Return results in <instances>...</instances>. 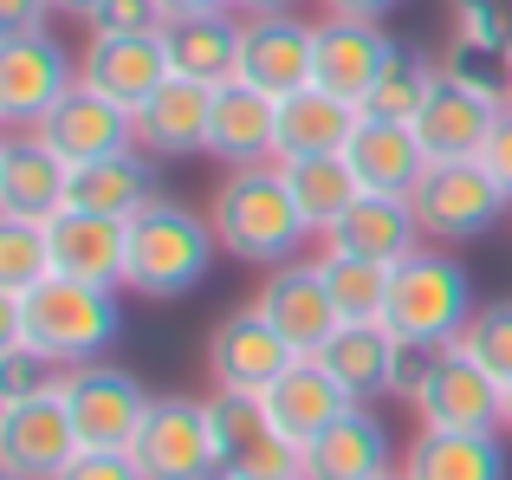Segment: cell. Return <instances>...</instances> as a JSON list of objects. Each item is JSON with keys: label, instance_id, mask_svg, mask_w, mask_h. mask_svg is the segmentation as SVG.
<instances>
[{"label": "cell", "instance_id": "6da1fadb", "mask_svg": "<svg viewBox=\"0 0 512 480\" xmlns=\"http://www.w3.org/2000/svg\"><path fill=\"white\" fill-rule=\"evenodd\" d=\"M124 338V312L117 292L85 286V279H39L33 292L0 299V344H33L39 357H52L59 370L72 364H98L111 344Z\"/></svg>", "mask_w": 512, "mask_h": 480}, {"label": "cell", "instance_id": "7a4b0ae2", "mask_svg": "<svg viewBox=\"0 0 512 480\" xmlns=\"http://www.w3.org/2000/svg\"><path fill=\"white\" fill-rule=\"evenodd\" d=\"M214 240H221L227 260L253 266V273H273V266L299 260L312 247V228H305L299 202L286 189V169L279 163H247V169H227L214 182V202H208Z\"/></svg>", "mask_w": 512, "mask_h": 480}, {"label": "cell", "instance_id": "3957f363", "mask_svg": "<svg viewBox=\"0 0 512 480\" xmlns=\"http://www.w3.org/2000/svg\"><path fill=\"white\" fill-rule=\"evenodd\" d=\"M474 273L454 260L441 240H422L402 266H389V305L383 325L396 331V344L409 351H441L467 331L474 318Z\"/></svg>", "mask_w": 512, "mask_h": 480}, {"label": "cell", "instance_id": "277c9868", "mask_svg": "<svg viewBox=\"0 0 512 480\" xmlns=\"http://www.w3.org/2000/svg\"><path fill=\"white\" fill-rule=\"evenodd\" d=\"M221 260L214 221L195 208L156 195L143 215H130V260H124V286L137 299H188Z\"/></svg>", "mask_w": 512, "mask_h": 480}, {"label": "cell", "instance_id": "5b68a950", "mask_svg": "<svg viewBox=\"0 0 512 480\" xmlns=\"http://www.w3.org/2000/svg\"><path fill=\"white\" fill-rule=\"evenodd\" d=\"M512 111V85L500 91L493 78L467 72V65H441L435 91H428L422 117H415V137H422L428 163H461V156H480L493 137V124Z\"/></svg>", "mask_w": 512, "mask_h": 480}, {"label": "cell", "instance_id": "8992f818", "mask_svg": "<svg viewBox=\"0 0 512 480\" xmlns=\"http://www.w3.org/2000/svg\"><path fill=\"white\" fill-rule=\"evenodd\" d=\"M415 221H422L428 240L441 247H461V240L493 234L512 215V195L493 182V169L480 156H461V163H428V176L415 182Z\"/></svg>", "mask_w": 512, "mask_h": 480}, {"label": "cell", "instance_id": "52a82bcc", "mask_svg": "<svg viewBox=\"0 0 512 480\" xmlns=\"http://www.w3.org/2000/svg\"><path fill=\"white\" fill-rule=\"evenodd\" d=\"M409 409H415L422 429L493 435V429H506V383L493 370H480L461 344H441V351H428Z\"/></svg>", "mask_w": 512, "mask_h": 480}, {"label": "cell", "instance_id": "ba28073f", "mask_svg": "<svg viewBox=\"0 0 512 480\" xmlns=\"http://www.w3.org/2000/svg\"><path fill=\"white\" fill-rule=\"evenodd\" d=\"M208 435H214L221 474H253V480L305 474V448L279 429L266 396L253 390H208Z\"/></svg>", "mask_w": 512, "mask_h": 480}, {"label": "cell", "instance_id": "9c48e42d", "mask_svg": "<svg viewBox=\"0 0 512 480\" xmlns=\"http://www.w3.org/2000/svg\"><path fill=\"white\" fill-rule=\"evenodd\" d=\"M72 85H78V52H65L52 26L0 33V124L7 130H33Z\"/></svg>", "mask_w": 512, "mask_h": 480}, {"label": "cell", "instance_id": "30bf717a", "mask_svg": "<svg viewBox=\"0 0 512 480\" xmlns=\"http://www.w3.org/2000/svg\"><path fill=\"white\" fill-rule=\"evenodd\" d=\"M78 422L59 390L0 403V474L7 480H59L78 461Z\"/></svg>", "mask_w": 512, "mask_h": 480}, {"label": "cell", "instance_id": "8fae6325", "mask_svg": "<svg viewBox=\"0 0 512 480\" xmlns=\"http://www.w3.org/2000/svg\"><path fill=\"white\" fill-rule=\"evenodd\" d=\"M130 461L143 468V480H214V435H208V396H150Z\"/></svg>", "mask_w": 512, "mask_h": 480}, {"label": "cell", "instance_id": "7c38bea8", "mask_svg": "<svg viewBox=\"0 0 512 480\" xmlns=\"http://www.w3.org/2000/svg\"><path fill=\"white\" fill-rule=\"evenodd\" d=\"M59 396H65V409H72L85 448H130L137 429H143V416H150V390H143L124 364H104V357L65 370Z\"/></svg>", "mask_w": 512, "mask_h": 480}, {"label": "cell", "instance_id": "4fadbf2b", "mask_svg": "<svg viewBox=\"0 0 512 480\" xmlns=\"http://www.w3.org/2000/svg\"><path fill=\"white\" fill-rule=\"evenodd\" d=\"M292 357H299V344H292L260 305H240V312H227L221 325L208 331V377H214V390L266 396L279 377H286Z\"/></svg>", "mask_w": 512, "mask_h": 480}, {"label": "cell", "instance_id": "5bb4252c", "mask_svg": "<svg viewBox=\"0 0 512 480\" xmlns=\"http://www.w3.org/2000/svg\"><path fill=\"white\" fill-rule=\"evenodd\" d=\"M318 65V20L305 13H260V20H240V72L247 85H260L266 98H286V91L312 85Z\"/></svg>", "mask_w": 512, "mask_h": 480}, {"label": "cell", "instance_id": "9a60e30c", "mask_svg": "<svg viewBox=\"0 0 512 480\" xmlns=\"http://www.w3.org/2000/svg\"><path fill=\"white\" fill-rule=\"evenodd\" d=\"M163 78H175L163 33H91L85 52H78V85L104 91L124 111H143L163 91Z\"/></svg>", "mask_w": 512, "mask_h": 480}, {"label": "cell", "instance_id": "2e32d148", "mask_svg": "<svg viewBox=\"0 0 512 480\" xmlns=\"http://www.w3.org/2000/svg\"><path fill=\"white\" fill-rule=\"evenodd\" d=\"M33 130L65 156V163H98V156L137 150V111L111 104L104 91H91V85H72Z\"/></svg>", "mask_w": 512, "mask_h": 480}, {"label": "cell", "instance_id": "e0dca14e", "mask_svg": "<svg viewBox=\"0 0 512 480\" xmlns=\"http://www.w3.org/2000/svg\"><path fill=\"white\" fill-rule=\"evenodd\" d=\"M253 305H260L266 318H273L279 331H286L299 351H318V344L331 338V331L344 325L338 318V305H331V286H325V260H286V266H273V273L260 279V292H253Z\"/></svg>", "mask_w": 512, "mask_h": 480}, {"label": "cell", "instance_id": "ac0fdd59", "mask_svg": "<svg viewBox=\"0 0 512 480\" xmlns=\"http://www.w3.org/2000/svg\"><path fill=\"white\" fill-rule=\"evenodd\" d=\"M214 91H221V85L163 78V91H156V98L137 111V150L156 156V163H188V156H208Z\"/></svg>", "mask_w": 512, "mask_h": 480}, {"label": "cell", "instance_id": "d6986e66", "mask_svg": "<svg viewBox=\"0 0 512 480\" xmlns=\"http://www.w3.org/2000/svg\"><path fill=\"white\" fill-rule=\"evenodd\" d=\"M208 156L221 169L247 163H279V98H266L247 78H227L214 91V124H208Z\"/></svg>", "mask_w": 512, "mask_h": 480}, {"label": "cell", "instance_id": "ffe728a7", "mask_svg": "<svg viewBox=\"0 0 512 480\" xmlns=\"http://www.w3.org/2000/svg\"><path fill=\"white\" fill-rule=\"evenodd\" d=\"M402 39L389 33L383 20H318V65H312V85L338 91V98H357L383 78V65L396 59Z\"/></svg>", "mask_w": 512, "mask_h": 480}, {"label": "cell", "instance_id": "44dd1931", "mask_svg": "<svg viewBox=\"0 0 512 480\" xmlns=\"http://www.w3.org/2000/svg\"><path fill=\"white\" fill-rule=\"evenodd\" d=\"M65 163L39 130H7L0 137V215H26V221H52L65 208Z\"/></svg>", "mask_w": 512, "mask_h": 480}, {"label": "cell", "instance_id": "7402d4cb", "mask_svg": "<svg viewBox=\"0 0 512 480\" xmlns=\"http://www.w3.org/2000/svg\"><path fill=\"white\" fill-rule=\"evenodd\" d=\"M124 260H130V221L85 215V208H59L52 215V273L117 292L124 286Z\"/></svg>", "mask_w": 512, "mask_h": 480}, {"label": "cell", "instance_id": "603a6c76", "mask_svg": "<svg viewBox=\"0 0 512 480\" xmlns=\"http://www.w3.org/2000/svg\"><path fill=\"white\" fill-rule=\"evenodd\" d=\"M422 240L428 234H422V221H415L409 195H363L318 247L344 253V260H370V266H402Z\"/></svg>", "mask_w": 512, "mask_h": 480}, {"label": "cell", "instance_id": "cb8c5ba5", "mask_svg": "<svg viewBox=\"0 0 512 480\" xmlns=\"http://www.w3.org/2000/svg\"><path fill=\"white\" fill-rule=\"evenodd\" d=\"M357 130H363L357 98H338V91H325V85H299V91L279 98V163L344 156Z\"/></svg>", "mask_w": 512, "mask_h": 480}, {"label": "cell", "instance_id": "d4e9b609", "mask_svg": "<svg viewBox=\"0 0 512 480\" xmlns=\"http://www.w3.org/2000/svg\"><path fill=\"white\" fill-rule=\"evenodd\" d=\"M389 468H396V442L370 403H350L331 429L305 442V480H370Z\"/></svg>", "mask_w": 512, "mask_h": 480}, {"label": "cell", "instance_id": "484cf974", "mask_svg": "<svg viewBox=\"0 0 512 480\" xmlns=\"http://www.w3.org/2000/svg\"><path fill=\"white\" fill-rule=\"evenodd\" d=\"M150 202H156V156H143V150H117V156H98V163H72V176H65V208H85V215L130 221Z\"/></svg>", "mask_w": 512, "mask_h": 480}, {"label": "cell", "instance_id": "4316f807", "mask_svg": "<svg viewBox=\"0 0 512 480\" xmlns=\"http://www.w3.org/2000/svg\"><path fill=\"white\" fill-rule=\"evenodd\" d=\"M506 429L493 435H454V429H422L409 448H402V480H512V455L500 442Z\"/></svg>", "mask_w": 512, "mask_h": 480}, {"label": "cell", "instance_id": "83f0119b", "mask_svg": "<svg viewBox=\"0 0 512 480\" xmlns=\"http://www.w3.org/2000/svg\"><path fill=\"white\" fill-rule=\"evenodd\" d=\"M312 357L344 383L350 396H357V403H370V396H396V357H402V344H396V331H389L383 318L338 325Z\"/></svg>", "mask_w": 512, "mask_h": 480}, {"label": "cell", "instance_id": "f1b7e54d", "mask_svg": "<svg viewBox=\"0 0 512 480\" xmlns=\"http://www.w3.org/2000/svg\"><path fill=\"white\" fill-rule=\"evenodd\" d=\"M350 403H357V396H350V390H344L338 377H331L325 364H318L312 351H299V357L286 364V377H279L273 390H266V409H273V422H279V429H286L299 448L312 442L318 429H331V422H338Z\"/></svg>", "mask_w": 512, "mask_h": 480}, {"label": "cell", "instance_id": "f546056e", "mask_svg": "<svg viewBox=\"0 0 512 480\" xmlns=\"http://www.w3.org/2000/svg\"><path fill=\"white\" fill-rule=\"evenodd\" d=\"M163 52H169L175 78L227 85L240 72V13H169Z\"/></svg>", "mask_w": 512, "mask_h": 480}, {"label": "cell", "instance_id": "4dcf8cb0", "mask_svg": "<svg viewBox=\"0 0 512 480\" xmlns=\"http://www.w3.org/2000/svg\"><path fill=\"white\" fill-rule=\"evenodd\" d=\"M350 169H357L363 195H415V182L428 176V150L409 124H376L363 117V130L350 137Z\"/></svg>", "mask_w": 512, "mask_h": 480}, {"label": "cell", "instance_id": "1f68e13d", "mask_svg": "<svg viewBox=\"0 0 512 480\" xmlns=\"http://www.w3.org/2000/svg\"><path fill=\"white\" fill-rule=\"evenodd\" d=\"M279 169H286V189H292L305 228L318 240L363 202V182H357V169H350V156H305V163H279Z\"/></svg>", "mask_w": 512, "mask_h": 480}, {"label": "cell", "instance_id": "d6a6232c", "mask_svg": "<svg viewBox=\"0 0 512 480\" xmlns=\"http://www.w3.org/2000/svg\"><path fill=\"white\" fill-rule=\"evenodd\" d=\"M435 78H441V65L428 59L422 46H396V59L383 65V78L363 91V117H376V124H415L428 91H435Z\"/></svg>", "mask_w": 512, "mask_h": 480}, {"label": "cell", "instance_id": "836d02e7", "mask_svg": "<svg viewBox=\"0 0 512 480\" xmlns=\"http://www.w3.org/2000/svg\"><path fill=\"white\" fill-rule=\"evenodd\" d=\"M39 279H52V221L0 215V299L33 292Z\"/></svg>", "mask_w": 512, "mask_h": 480}, {"label": "cell", "instance_id": "e575fe53", "mask_svg": "<svg viewBox=\"0 0 512 480\" xmlns=\"http://www.w3.org/2000/svg\"><path fill=\"white\" fill-rule=\"evenodd\" d=\"M325 286H331V305H338L344 325H363V318H383L389 305V266H370V260H344V253H325Z\"/></svg>", "mask_w": 512, "mask_h": 480}, {"label": "cell", "instance_id": "d590c367", "mask_svg": "<svg viewBox=\"0 0 512 480\" xmlns=\"http://www.w3.org/2000/svg\"><path fill=\"white\" fill-rule=\"evenodd\" d=\"M454 344H461L480 370H493L500 383H512V292L506 299H480L474 318H467V331Z\"/></svg>", "mask_w": 512, "mask_h": 480}, {"label": "cell", "instance_id": "8d00e7d4", "mask_svg": "<svg viewBox=\"0 0 512 480\" xmlns=\"http://www.w3.org/2000/svg\"><path fill=\"white\" fill-rule=\"evenodd\" d=\"M448 26H454V52L474 59H500L506 33H512V0H448Z\"/></svg>", "mask_w": 512, "mask_h": 480}, {"label": "cell", "instance_id": "74e56055", "mask_svg": "<svg viewBox=\"0 0 512 480\" xmlns=\"http://www.w3.org/2000/svg\"><path fill=\"white\" fill-rule=\"evenodd\" d=\"M65 370L52 357H39L33 344H0V403L13 396H39V390H59Z\"/></svg>", "mask_w": 512, "mask_h": 480}, {"label": "cell", "instance_id": "f35d334b", "mask_svg": "<svg viewBox=\"0 0 512 480\" xmlns=\"http://www.w3.org/2000/svg\"><path fill=\"white\" fill-rule=\"evenodd\" d=\"M163 26H169V0H98L85 33H163Z\"/></svg>", "mask_w": 512, "mask_h": 480}, {"label": "cell", "instance_id": "ab89813d", "mask_svg": "<svg viewBox=\"0 0 512 480\" xmlns=\"http://www.w3.org/2000/svg\"><path fill=\"white\" fill-rule=\"evenodd\" d=\"M59 480H143V468L130 461V448H78V461Z\"/></svg>", "mask_w": 512, "mask_h": 480}, {"label": "cell", "instance_id": "60d3db41", "mask_svg": "<svg viewBox=\"0 0 512 480\" xmlns=\"http://www.w3.org/2000/svg\"><path fill=\"white\" fill-rule=\"evenodd\" d=\"M480 163L493 169V182H500V189L512 195V111L500 117V124H493V137H487V150H480Z\"/></svg>", "mask_w": 512, "mask_h": 480}, {"label": "cell", "instance_id": "b9f144b4", "mask_svg": "<svg viewBox=\"0 0 512 480\" xmlns=\"http://www.w3.org/2000/svg\"><path fill=\"white\" fill-rule=\"evenodd\" d=\"M52 0H0V33H33V26L52 20Z\"/></svg>", "mask_w": 512, "mask_h": 480}, {"label": "cell", "instance_id": "7bdbcfd3", "mask_svg": "<svg viewBox=\"0 0 512 480\" xmlns=\"http://www.w3.org/2000/svg\"><path fill=\"white\" fill-rule=\"evenodd\" d=\"M318 7H325L331 20H389V13H402L409 0H318Z\"/></svg>", "mask_w": 512, "mask_h": 480}, {"label": "cell", "instance_id": "ee69618b", "mask_svg": "<svg viewBox=\"0 0 512 480\" xmlns=\"http://www.w3.org/2000/svg\"><path fill=\"white\" fill-rule=\"evenodd\" d=\"M305 0H234V13L240 20H260V13H299Z\"/></svg>", "mask_w": 512, "mask_h": 480}, {"label": "cell", "instance_id": "f6af8a7d", "mask_svg": "<svg viewBox=\"0 0 512 480\" xmlns=\"http://www.w3.org/2000/svg\"><path fill=\"white\" fill-rule=\"evenodd\" d=\"M169 13H234V0H169Z\"/></svg>", "mask_w": 512, "mask_h": 480}, {"label": "cell", "instance_id": "bcb514c9", "mask_svg": "<svg viewBox=\"0 0 512 480\" xmlns=\"http://www.w3.org/2000/svg\"><path fill=\"white\" fill-rule=\"evenodd\" d=\"M52 7H59L65 20H91V13H98V0H52Z\"/></svg>", "mask_w": 512, "mask_h": 480}, {"label": "cell", "instance_id": "7dc6e473", "mask_svg": "<svg viewBox=\"0 0 512 480\" xmlns=\"http://www.w3.org/2000/svg\"><path fill=\"white\" fill-rule=\"evenodd\" d=\"M500 65H506V78H512V33H506V46H500Z\"/></svg>", "mask_w": 512, "mask_h": 480}, {"label": "cell", "instance_id": "c3c4849f", "mask_svg": "<svg viewBox=\"0 0 512 480\" xmlns=\"http://www.w3.org/2000/svg\"><path fill=\"white\" fill-rule=\"evenodd\" d=\"M214 480H253V474H214ZM286 480H305V474H286Z\"/></svg>", "mask_w": 512, "mask_h": 480}, {"label": "cell", "instance_id": "681fc988", "mask_svg": "<svg viewBox=\"0 0 512 480\" xmlns=\"http://www.w3.org/2000/svg\"><path fill=\"white\" fill-rule=\"evenodd\" d=\"M506 435H512V383H506Z\"/></svg>", "mask_w": 512, "mask_h": 480}, {"label": "cell", "instance_id": "f907efd6", "mask_svg": "<svg viewBox=\"0 0 512 480\" xmlns=\"http://www.w3.org/2000/svg\"><path fill=\"white\" fill-rule=\"evenodd\" d=\"M370 480H402V468H389V474H370Z\"/></svg>", "mask_w": 512, "mask_h": 480}]
</instances>
